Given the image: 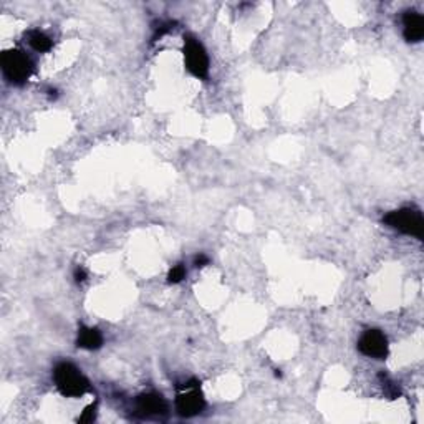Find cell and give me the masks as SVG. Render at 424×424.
Wrapping results in <instances>:
<instances>
[{
    "label": "cell",
    "instance_id": "6da1fadb",
    "mask_svg": "<svg viewBox=\"0 0 424 424\" xmlns=\"http://www.w3.org/2000/svg\"><path fill=\"white\" fill-rule=\"evenodd\" d=\"M53 381L63 396L80 398L90 391V381L73 363H58L53 369Z\"/></svg>",
    "mask_w": 424,
    "mask_h": 424
},
{
    "label": "cell",
    "instance_id": "277c9868",
    "mask_svg": "<svg viewBox=\"0 0 424 424\" xmlns=\"http://www.w3.org/2000/svg\"><path fill=\"white\" fill-rule=\"evenodd\" d=\"M184 63L191 75L199 78V80H207V77H209V57H207L202 43L191 35L184 37Z\"/></svg>",
    "mask_w": 424,
    "mask_h": 424
},
{
    "label": "cell",
    "instance_id": "3957f363",
    "mask_svg": "<svg viewBox=\"0 0 424 424\" xmlns=\"http://www.w3.org/2000/svg\"><path fill=\"white\" fill-rule=\"evenodd\" d=\"M2 73L12 85H23L33 73V62L21 50H7L2 53Z\"/></svg>",
    "mask_w": 424,
    "mask_h": 424
},
{
    "label": "cell",
    "instance_id": "4fadbf2b",
    "mask_svg": "<svg viewBox=\"0 0 424 424\" xmlns=\"http://www.w3.org/2000/svg\"><path fill=\"white\" fill-rule=\"evenodd\" d=\"M207 264H209V257H207V255H204V254H199L194 259V265H196L197 269H199V267H206Z\"/></svg>",
    "mask_w": 424,
    "mask_h": 424
},
{
    "label": "cell",
    "instance_id": "8fae6325",
    "mask_svg": "<svg viewBox=\"0 0 424 424\" xmlns=\"http://www.w3.org/2000/svg\"><path fill=\"white\" fill-rule=\"evenodd\" d=\"M186 277V267L182 264L174 265L167 274V282L169 284H179L182 282V279Z\"/></svg>",
    "mask_w": 424,
    "mask_h": 424
},
{
    "label": "cell",
    "instance_id": "7c38bea8",
    "mask_svg": "<svg viewBox=\"0 0 424 424\" xmlns=\"http://www.w3.org/2000/svg\"><path fill=\"white\" fill-rule=\"evenodd\" d=\"M96 416V406L95 404H91V406H88L80 418H78V421L80 423H91L93 419Z\"/></svg>",
    "mask_w": 424,
    "mask_h": 424
},
{
    "label": "cell",
    "instance_id": "30bf717a",
    "mask_svg": "<svg viewBox=\"0 0 424 424\" xmlns=\"http://www.w3.org/2000/svg\"><path fill=\"white\" fill-rule=\"evenodd\" d=\"M27 38H28V45H30L35 52L45 53L52 50L53 47L52 38L40 30H30L27 33Z\"/></svg>",
    "mask_w": 424,
    "mask_h": 424
},
{
    "label": "cell",
    "instance_id": "9c48e42d",
    "mask_svg": "<svg viewBox=\"0 0 424 424\" xmlns=\"http://www.w3.org/2000/svg\"><path fill=\"white\" fill-rule=\"evenodd\" d=\"M77 345L80 348L85 350H98L103 345V335L98 328H91V327H82L78 330V338H77Z\"/></svg>",
    "mask_w": 424,
    "mask_h": 424
},
{
    "label": "cell",
    "instance_id": "8992f818",
    "mask_svg": "<svg viewBox=\"0 0 424 424\" xmlns=\"http://www.w3.org/2000/svg\"><path fill=\"white\" fill-rule=\"evenodd\" d=\"M358 350L364 357L383 359L388 357V338L379 330H367L358 340Z\"/></svg>",
    "mask_w": 424,
    "mask_h": 424
},
{
    "label": "cell",
    "instance_id": "ba28073f",
    "mask_svg": "<svg viewBox=\"0 0 424 424\" xmlns=\"http://www.w3.org/2000/svg\"><path fill=\"white\" fill-rule=\"evenodd\" d=\"M403 35L409 43L421 42L424 37V18L421 13L408 11L403 16Z\"/></svg>",
    "mask_w": 424,
    "mask_h": 424
},
{
    "label": "cell",
    "instance_id": "5b68a950",
    "mask_svg": "<svg viewBox=\"0 0 424 424\" xmlns=\"http://www.w3.org/2000/svg\"><path fill=\"white\" fill-rule=\"evenodd\" d=\"M206 408V399L202 396L199 383L191 381L187 383L184 389L177 394L176 398V409L182 418H192L196 414L202 413Z\"/></svg>",
    "mask_w": 424,
    "mask_h": 424
},
{
    "label": "cell",
    "instance_id": "5bb4252c",
    "mask_svg": "<svg viewBox=\"0 0 424 424\" xmlns=\"http://www.w3.org/2000/svg\"><path fill=\"white\" fill-rule=\"evenodd\" d=\"M75 280L77 282H83V280H87V270L83 267H77L75 269Z\"/></svg>",
    "mask_w": 424,
    "mask_h": 424
},
{
    "label": "cell",
    "instance_id": "7a4b0ae2",
    "mask_svg": "<svg viewBox=\"0 0 424 424\" xmlns=\"http://www.w3.org/2000/svg\"><path fill=\"white\" fill-rule=\"evenodd\" d=\"M383 223L398 233L413 235L421 240L424 234V219L423 214L413 207H403V209L389 212L383 218Z\"/></svg>",
    "mask_w": 424,
    "mask_h": 424
},
{
    "label": "cell",
    "instance_id": "52a82bcc",
    "mask_svg": "<svg viewBox=\"0 0 424 424\" xmlns=\"http://www.w3.org/2000/svg\"><path fill=\"white\" fill-rule=\"evenodd\" d=\"M136 409L138 413L146 418L164 416V414H167V403L160 393H143L136 398Z\"/></svg>",
    "mask_w": 424,
    "mask_h": 424
}]
</instances>
